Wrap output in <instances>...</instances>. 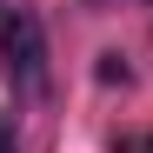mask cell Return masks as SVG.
<instances>
[{"mask_svg": "<svg viewBox=\"0 0 153 153\" xmlns=\"http://www.w3.org/2000/svg\"><path fill=\"white\" fill-rule=\"evenodd\" d=\"M0 73H7V87L20 100L47 93V80H53L47 27H40V13L27 7V0H7V7H0Z\"/></svg>", "mask_w": 153, "mask_h": 153, "instance_id": "1", "label": "cell"}, {"mask_svg": "<svg viewBox=\"0 0 153 153\" xmlns=\"http://www.w3.org/2000/svg\"><path fill=\"white\" fill-rule=\"evenodd\" d=\"M13 146H20V140H13V126L0 120V153H13Z\"/></svg>", "mask_w": 153, "mask_h": 153, "instance_id": "2", "label": "cell"}, {"mask_svg": "<svg viewBox=\"0 0 153 153\" xmlns=\"http://www.w3.org/2000/svg\"><path fill=\"white\" fill-rule=\"evenodd\" d=\"M80 7H93V13H107V7H120V0H80Z\"/></svg>", "mask_w": 153, "mask_h": 153, "instance_id": "3", "label": "cell"}]
</instances>
